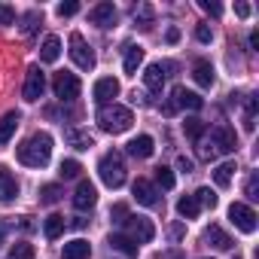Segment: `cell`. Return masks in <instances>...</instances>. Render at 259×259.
<instances>
[{
    "instance_id": "1",
    "label": "cell",
    "mask_w": 259,
    "mask_h": 259,
    "mask_svg": "<svg viewBox=\"0 0 259 259\" xmlns=\"http://www.w3.org/2000/svg\"><path fill=\"white\" fill-rule=\"evenodd\" d=\"M16 159H19L22 165H28V168H43V165H49V159H52V135H46V132L31 135V138L16 150Z\"/></svg>"
},
{
    "instance_id": "2",
    "label": "cell",
    "mask_w": 259,
    "mask_h": 259,
    "mask_svg": "<svg viewBox=\"0 0 259 259\" xmlns=\"http://www.w3.org/2000/svg\"><path fill=\"white\" fill-rule=\"evenodd\" d=\"M195 144H198V156H201V159H217V156L235 153L238 138H235V132H232L229 125H217L207 138H198Z\"/></svg>"
},
{
    "instance_id": "3",
    "label": "cell",
    "mask_w": 259,
    "mask_h": 259,
    "mask_svg": "<svg viewBox=\"0 0 259 259\" xmlns=\"http://www.w3.org/2000/svg\"><path fill=\"white\" fill-rule=\"evenodd\" d=\"M132 122H135L132 110L122 107V104L101 107V113H98V125H101V132H107V135H122V132H128V128H132Z\"/></svg>"
},
{
    "instance_id": "4",
    "label": "cell",
    "mask_w": 259,
    "mask_h": 259,
    "mask_svg": "<svg viewBox=\"0 0 259 259\" xmlns=\"http://www.w3.org/2000/svg\"><path fill=\"white\" fill-rule=\"evenodd\" d=\"M98 177H101L104 186H110V189H119V186L125 183V162H122V156H119L116 150H110V153L101 156V162H98Z\"/></svg>"
},
{
    "instance_id": "5",
    "label": "cell",
    "mask_w": 259,
    "mask_h": 259,
    "mask_svg": "<svg viewBox=\"0 0 259 259\" xmlns=\"http://www.w3.org/2000/svg\"><path fill=\"white\" fill-rule=\"evenodd\" d=\"M125 232H128V238H132L135 244H150V241L156 238L153 220H147V217H132V213L125 217Z\"/></svg>"
},
{
    "instance_id": "6",
    "label": "cell",
    "mask_w": 259,
    "mask_h": 259,
    "mask_svg": "<svg viewBox=\"0 0 259 259\" xmlns=\"http://www.w3.org/2000/svg\"><path fill=\"white\" fill-rule=\"evenodd\" d=\"M229 220H232L244 235H253V232H256V226H259L256 210H253L250 204H244V201H235V204L229 207Z\"/></svg>"
},
{
    "instance_id": "7",
    "label": "cell",
    "mask_w": 259,
    "mask_h": 259,
    "mask_svg": "<svg viewBox=\"0 0 259 259\" xmlns=\"http://www.w3.org/2000/svg\"><path fill=\"white\" fill-rule=\"evenodd\" d=\"M70 58H73V64L79 70H92L95 67V52H92V46L85 43L82 34H70Z\"/></svg>"
},
{
    "instance_id": "8",
    "label": "cell",
    "mask_w": 259,
    "mask_h": 259,
    "mask_svg": "<svg viewBox=\"0 0 259 259\" xmlns=\"http://www.w3.org/2000/svg\"><path fill=\"white\" fill-rule=\"evenodd\" d=\"M52 89H55V98H61V101H73L76 95H79V76L76 73H67V70H61V73H55V79H52Z\"/></svg>"
},
{
    "instance_id": "9",
    "label": "cell",
    "mask_w": 259,
    "mask_h": 259,
    "mask_svg": "<svg viewBox=\"0 0 259 259\" xmlns=\"http://www.w3.org/2000/svg\"><path fill=\"white\" fill-rule=\"evenodd\" d=\"M46 92V73L34 64L28 67V76H25V101H40Z\"/></svg>"
},
{
    "instance_id": "10",
    "label": "cell",
    "mask_w": 259,
    "mask_h": 259,
    "mask_svg": "<svg viewBox=\"0 0 259 259\" xmlns=\"http://www.w3.org/2000/svg\"><path fill=\"white\" fill-rule=\"evenodd\" d=\"M116 95H119V79H113V76H101V79L95 82V89H92V98H95L101 107H107Z\"/></svg>"
},
{
    "instance_id": "11",
    "label": "cell",
    "mask_w": 259,
    "mask_h": 259,
    "mask_svg": "<svg viewBox=\"0 0 259 259\" xmlns=\"http://www.w3.org/2000/svg\"><path fill=\"white\" fill-rule=\"evenodd\" d=\"M95 204H98V189L89 180H79V186L73 192V207L76 210H92Z\"/></svg>"
},
{
    "instance_id": "12",
    "label": "cell",
    "mask_w": 259,
    "mask_h": 259,
    "mask_svg": "<svg viewBox=\"0 0 259 259\" xmlns=\"http://www.w3.org/2000/svg\"><path fill=\"white\" fill-rule=\"evenodd\" d=\"M171 104L180 110H201L204 107V101H201V95H195V92H189V89H183V85H177L174 92H171Z\"/></svg>"
},
{
    "instance_id": "13",
    "label": "cell",
    "mask_w": 259,
    "mask_h": 259,
    "mask_svg": "<svg viewBox=\"0 0 259 259\" xmlns=\"http://www.w3.org/2000/svg\"><path fill=\"white\" fill-rule=\"evenodd\" d=\"M132 192H135V198H138L141 204H147V207H159V189H156L150 180L138 177L135 186H132Z\"/></svg>"
},
{
    "instance_id": "14",
    "label": "cell",
    "mask_w": 259,
    "mask_h": 259,
    "mask_svg": "<svg viewBox=\"0 0 259 259\" xmlns=\"http://www.w3.org/2000/svg\"><path fill=\"white\" fill-rule=\"evenodd\" d=\"M89 19H92V25H98V28H113V22H116V7L104 0V4L92 7Z\"/></svg>"
},
{
    "instance_id": "15",
    "label": "cell",
    "mask_w": 259,
    "mask_h": 259,
    "mask_svg": "<svg viewBox=\"0 0 259 259\" xmlns=\"http://www.w3.org/2000/svg\"><path fill=\"white\" fill-rule=\"evenodd\" d=\"M19 122H22V113H19V110H10V113L0 116V144H10V141H13Z\"/></svg>"
},
{
    "instance_id": "16",
    "label": "cell",
    "mask_w": 259,
    "mask_h": 259,
    "mask_svg": "<svg viewBox=\"0 0 259 259\" xmlns=\"http://www.w3.org/2000/svg\"><path fill=\"white\" fill-rule=\"evenodd\" d=\"M153 150H156V141L150 135H141V138H135L132 144H128V153H132L135 159H150Z\"/></svg>"
},
{
    "instance_id": "17",
    "label": "cell",
    "mask_w": 259,
    "mask_h": 259,
    "mask_svg": "<svg viewBox=\"0 0 259 259\" xmlns=\"http://www.w3.org/2000/svg\"><path fill=\"white\" fill-rule=\"evenodd\" d=\"M58 55H61V40H58L55 34H49V37L43 40V46H40V61H43V64H55Z\"/></svg>"
},
{
    "instance_id": "18",
    "label": "cell",
    "mask_w": 259,
    "mask_h": 259,
    "mask_svg": "<svg viewBox=\"0 0 259 259\" xmlns=\"http://www.w3.org/2000/svg\"><path fill=\"white\" fill-rule=\"evenodd\" d=\"M192 76H195V82L201 85V89H210L213 85V79H217V73H213V64L210 61H195V67H192Z\"/></svg>"
},
{
    "instance_id": "19",
    "label": "cell",
    "mask_w": 259,
    "mask_h": 259,
    "mask_svg": "<svg viewBox=\"0 0 259 259\" xmlns=\"http://www.w3.org/2000/svg\"><path fill=\"white\" fill-rule=\"evenodd\" d=\"M61 256H64V259H89V256H92V244L82 241V238H73L70 244H64Z\"/></svg>"
},
{
    "instance_id": "20",
    "label": "cell",
    "mask_w": 259,
    "mask_h": 259,
    "mask_svg": "<svg viewBox=\"0 0 259 259\" xmlns=\"http://www.w3.org/2000/svg\"><path fill=\"white\" fill-rule=\"evenodd\" d=\"M19 195V183L16 177L7 171V168H0V201H13Z\"/></svg>"
},
{
    "instance_id": "21",
    "label": "cell",
    "mask_w": 259,
    "mask_h": 259,
    "mask_svg": "<svg viewBox=\"0 0 259 259\" xmlns=\"http://www.w3.org/2000/svg\"><path fill=\"white\" fill-rule=\"evenodd\" d=\"M144 85H147L150 92H162V85H165V73H162V64H150V67L144 70Z\"/></svg>"
},
{
    "instance_id": "22",
    "label": "cell",
    "mask_w": 259,
    "mask_h": 259,
    "mask_svg": "<svg viewBox=\"0 0 259 259\" xmlns=\"http://www.w3.org/2000/svg\"><path fill=\"white\" fill-rule=\"evenodd\" d=\"M204 241L210 244V247H217V250H229L232 247V238L220 229V226H207V232H204Z\"/></svg>"
},
{
    "instance_id": "23",
    "label": "cell",
    "mask_w": 259,
    "mask_h": 259,
    "mask_svg": "<svg viewBox=\"0 0 259 259\" xmlns=\"http://www.w3.org/2000/svg\"><path fill=\"white\" fill-rule=\"evenodd\" d=\"M110 247L125 253V256H138V250H141V244H135L128 235H110Z\"/></svg>"
},
{
    "instance_id": "24",
    "label": "cell",
    "mask_w": 259,
    "mask_h": 259,
    "mask_svg": "<svg viewBox=\"0 0 259 259\" xmlns=\"http://www.w3.org/2000/svg\"><path fill=\"white\" fill-rule=\"evenodd\" d=\"M64 217L61 213H49L46 220H43V232H46V238L49 241H55V238H61V232H64Z\"/></svg>"
},
{
    "instance_id": "25",
    "label": "cell",
    "mask_w": 259,
    "mask_h": 259,
    "mask_svg": "<svg viewBox=\"0 0 259 259\" xmlns=\"http://www.w3.org/2000/svg\"><path fill=\"white\" fill-rule=\"evenodd\" d=\"M235 162H223V165H217V171H213V183L220 186V189H226V186H232V177H235Z\"/></svg>"
},
{
    "instance_id": "26",
    "label": "cell",
    "mask_w": 259,
    "mask_h": 259,
    "mask_svg": "<svg viewBox=\"0 0 259 259\" xmlns=\"http://www.w3.org/2000/svg\"><path fill=\"white\" fill-rule=\"evenodd\" d=\"M144 64V46H128L125 49V73H138Z\"/></svg>"
},
{
    "instance_id": "27",
    "label": "cell",
    "mask_w": 259,
    "mask_h": 259,
    "mask_svg": "<svg viewBox=\"0 0 259 259\" xmlns=\"http://www.w3.org/2000/svg\"><path fill=\"white\" fill-rule=\"evenodd\" d=\"M177 213H180L183 220H195V217L201 213V207H198L195 195H183V198L177 201Z\"/></svg>"
},
{
    "instance_id": "28",
    "label": "cell",
    "mask_w": 259,
    "mask_h": 259,
    "mask_svg": "<svg viewBox=\"0 0 259 259\" xmlns=\"http://www.w3.org/2000/svg\"><path fill=\"white\" fill-rule=\"evenodd\" d=\"M183 132H186V138L198 141V138H204V122H201V119H195V116H189V119L183 122Z\"/></svg>"
},
{
    "instance_id": "29",
    "label": "cell",
    "mask_w": 259,
    "mask_h": 259,
    "mask_svg": "<svg viewBox=\"0 0 259 259\" xmlns=\"http://www.w3.org/2000/svg\"><path fill=\"white\" fill-rule=\"evenodd\" d=\"M67 141L73 144V150H89V147H95L92 135H85V132H67Z\"/></svg>"
},
{
    "instance_id": "30",
    "label": "cell",
    "mask_w": 259,
    "mask_h": 259,
    "mask_svg": "<svg viewBox=\"0 0 259 259\" xmlns=\"http://www.w3.org/2000/svg\"><path fill=\"white\" fill-rule=\"evenodd\" d=\"M79 171H82V165H79L76 159H64V162H61V168H58V174H61L64 180H73V177H79Z\"/></svg>"
},
{
    "instance_id": "31",
    "label": "cell",
    "mask_w": 259,
    "mask_h": 259,
    "mask_svg": "<svg viewBox=\"0 0 259 259\" xmlns=\"http://www.w3.org/2000/svg\"><path fill=\"white\" fill-rule=\"evenodd\" d=\"M7 259H34V247L31 244H13L10 247V253H7Z\"/></svg>"
},
{
    "instance_id": "32",
    "label": "cell",
    "mask_w": 259,
    "mask_h": 259,
    "mask_svg": "<svg viewBox=\"0 0 259 259\" xmlns=\"http://www.w3.org/2000/svg\"><path fill=\"white\" fill-rule=\"evenodd\" d=\"M156 183H159L162 189H174V183H177V180H174V171H171V168H165V165H162V168H156Z\"/></svg>"
},
{
    "instance_id": "33",
    "label": "cell",
    "mask_w": 259,
    "mask_h": 259,
    "mask_svg": "<svg viewBox=\"0 0 259 259\" xmlns=\"http://www.w3.org/2000/svg\"><path fill=\"white\" fill-rule=\"evenodd\" d=\"M195 201H198V207H217V192L207 189V186H201L195 192Z\"/></svg>"
},
{
    "instance_id": "34",
    "label": "cell",
    "mask_w": 259,
    "mask_h": 259,
    "mask_svg": "<svg viewBox=\"0 0 259 259\" xmlns=\"http://www.w3.org/2000/svg\"><path fill=\"white\" fill-rule=\"evenodd\" d=\"M58 198H61V189H58L55 183H46V186L40 189V201H43V204H55Z\"/></svg>"
},
{
    "instance_id": "35",
    "label": "cell",
    "mask_w": 259,
    "mask_h": 259,
    "mask_svg": "<svg viewBox=\"0 0 259 259\" xmlns=\"http://www.w3.org/2000/svg\"><path fill=\"white\" fill-rule=\"evenodd\" d=\"M40 22H43V13H37V10H31V13L25 16V25H22V31H25V34H34Z\"/></svg>"
},
{
    "instance_id": "36",
    "label": "cell",
    "mask_w": 259,
    "mask_h": 259,
    "mask_svg": "<svg viewBox=\"0 0 259 259\" xmlns=\"http://www.w3.org/2000/svg\"><path fill=\"white\" fill-rule=\"evenodd\" d=\"M61 19H70V16H76L79 13V4L76 0H64V4H58V10H55Z\"/></svg>"
},
{
    "instance_id": "37",
    "label": "cell",
    "mask_w": 259,
    "mask_h": 259,
    "mask_svg": "<svg viewBox=\"0 0 259 259\" xmlns=\"http://www.w3.org/2000/svg\"><path fill=\"white\" fill-rule=\"evenodd\" d=\"M16 22V10L7 7V4H0V25H13Z\"/></svg>"
},
{
    "instance_id": "38",
    "label": "cell",
    "mask_w": 259,
    "mask_h": 259,
    "mask_svg": "<svg viewBox=\"0 0 259 259\" xmlns=\"http://www.w3.org/2000/svg\"><path fill=\"white\" fill-rule=\"evenodd\" d=\"M195 40H198V43H210V40H213L210 28H207V25H198V28H195Z\"/></svg>"
},
{
    "instance_id": "39",
    "label": "cell",
    "mask_w": 259,
    "mask_h": 259,
    "mask_svg": "<svg viewBox=\"0 0 259 259\" xmlns=\"http://www.w3.org/2000/svg\"><path fill=\"white\" fill-rule=\"evenodd\" d=\"M256 189H259V177L256 174H250V180H247V198L250 201H256L259 195H256Z\"/></svg>"
},
{
    "instance_id": "40",
    "label": "cell",
    "mask_w": 259,
    "mask_h": 259,
    "mask_svg": "<svg viewBox=\"0 0 259 259\" xmlns=\"http://www.w3.org/2000/svg\"><path fill=\"white\" fill-rule=\"evenodd\" d=\"M116 223H125V217H128V204H113V213H110Z\"/></svg>"
},
{
    "instance_id": "41",
    "label": "cell",
    "mask_w": 259,
    "mask_h": 259,
    "mask_svg": "<svg viewBox=\"0 0 259 259\" xmlns=\"http://www.w3.org/2000/svg\"><path fill=\"white\" fill-rule=\"evenodd\" d=\"M201 10L210 13V16H223V7L220 4H210V0H201Z\"/></svg>"
},
{
    "instance_id": "42",
    "label": "cell",
    "mask_w": 259,
    "mask_h": 259,
    "mask_svg": "<svg viewBox=\"0 0 259 259\" xmlns=\"http://www.w3.org/2000/svg\"><path fill=\"white\" fill-rule=\"evenodd\" d=\"M177 168H180L183 174H189V171H192V159H186V156H180V159H177Z\"/></svg>"
},
{
    "instance_id": "43",
    "label": "cell",
    "mask_w": 259,
    "mask_h": 259,
    "mask_svg": "<svg viewBox=\"0 0 259 259\" xmlns=\"http://www.w3.org/2000/svg\"><path fill=\"white\" fill-rule=\"evenodd\" d=\"M156 259H183V253H180V250H162Z\"/></svg>"
},
{
    "instance_id": "44",
    "label": "cell",
    "mask_w": 259,
    "mask_h": 259,
    "mask_svg": "<svg viewBox=\"0 0 259 259\" xmlns=\"http://www.w3.org/2000/svg\"><path fill=\"white\" fill-rule=\"evenodd\" d=\"M235 16H238V19H247V16H250V7H247V4H235Z\"/></svg>"
},
{
    "instance_id": "45",
    "label": "cell",
    "mask_w": 259,
    "mask_h": 259,
    "mask_svg": "<svg viewBox=\"0 0 259 259\" xmlns=\"http://www.w3.org/2000/svg\"><path fill=\"white\" fill-rule=\"evenodd\" d=\"M177 40H180V31H177V28H171V31H168V43H177Z\"/></svg>"
},
{
    "instance_id": "46",
    "label": "cell",
    "mask_w": 259,
    "mask_h": 259,
    "mask_svg": "<svg viewBox=\"0 0 259 259\" xmlns=\"http://www.w3.org/2000/svg\"><path fill=\"white\" fill-rule=\"evenodd\" d=\"M250 46H253V49H259V31H253V34H250Z\"/></svg>"
},
{
    "instance_id": "47",
    "label": "cell",
    "mask_w": 259,
    "mask_h": 259,
    "mask_svg": "<svg viewBox=\"0 0 259 259\" xmlns=\"http://www.w3.org/2000/svg\"><path fill=\"white\" fill-rule=\"evenodd\" d=\"M0 241H4V226H0Z\"/></svg>"
},
{
    "instance_id": "48",
    "label": "cell",
    "mask_w": 259,
    "mask_h": 259,
    "mask_svg": "<svg viewBox=\"0 0 259 259\" xmlns=\"http://www.w3.org/2000/svg\"><path fill=\"white\" fill-rule=\"evenodd\" d=\"M235 259H238V256H235Z\"/></svg>"
}]
</instances>
